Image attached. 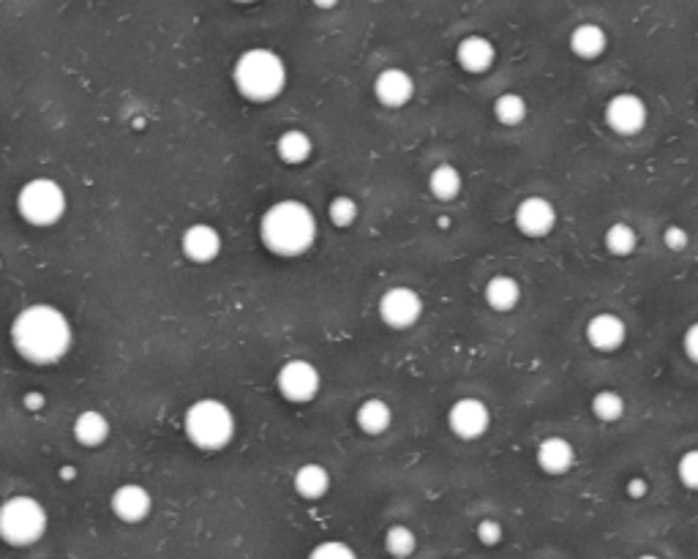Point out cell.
Returning <instances> with one entry per match:
<instances>
[{
    "label": "cell",
    "instance_id": "13",
    "mask_svg": "<svg viewBox=\"0 0 698 559\" xmlns=\"http://www.w3.org/2000/svg\"><path fill=\"white\" fill-rule=\"evenodd\" d=\"M628 339V325L614 311H600L587 322V341L592 350L617 352Z\"/></svg>",
    "mask_w": 698,
    "mask_h": 559
},
{
    "label": "cell",
    "instance_id": "19",
    "mask_svg": "<svg viewBox=\"0 0 698 559\" xmlns=\"http://www.w3.org/2000/svg\"><path fill=\"white\" fill-rule=\"evenodd\" d=\"M609 47V33L598 22H581L570 30V50L581 60L600 58Z\"/></svg>",
    "mask_w": 698,
    "mask_h": 559
},
{
    "label": "cell",
    "instance_id": "4",
    "mask_svg": "<svg viewBox=\"0 0 698 559\" xmlns=\"http://www.w3.org/2000/svg\"><path fill=\"white\" fill-rule=\"evenodd\" d=\"M50 527L47 508L36 497L14 494L0 502V540L11 549H30L36 546Z\"/></svg>",
    "mask_w": 698,
    "mask_h": 559
},
{
    "label": "cell",
    "instance_id": "36",
    "mask_svg": "<svg viewBox=\"0 0 698 559\" xmlns=\"http://www.w3.org/2000/svg\"><path fill=\"white\" fill-rule=\"evenodd\" d=\"M25 404H28L30 410H36V407H44V396H41V393H28V396H25Z\"/></svg>",
    "mask_w": 698,
    "mask_h": 559
},
{
    "label": "cell",
    "instance_id": "18",
    "mask_svg": "<svg viewBox=\"0 0 698 559\" xmlns=\"http://www.w3.org/2000/svg\"><path fill=\"white\" fill-rule=\"evenodd\" d=\"M110 418L99 410H82L77 418H74V426H71V434L74 440L80 442L82 448H99L104 442L110 440Z\"/></svg>",
    "mask_w": 698,
    "mask_h": 559
},
{
    "label": "cell",
    "instance_id": "39",
    "mask_svg": "<svg viewBox=\"0 0 698 559\" xmlns=\"http://www.w3.org/2000/svg\"><path fill=\"white\" fill-rule=\"evenodd\" d=\"M235 3H254V0H235Z\"/></svg>",
    "mask_w": 698,
    "mask_h": 559
},
{
    "label": "cell",
    "instance_id": "28",
    "mask_svg": "<svg viewBox=\"0 0 698 559\" xmlns=\"http://www.w3.org/2000/svg\"><path fill=\"white\" fill-rule=\"evenodd\" d=\"M418 549V538L415 532L404 527V524H393L388 532H385V551H388L393 559H407L412 551Z\"/></svg>",
    "mask_w": 698,
    "mask_h": 559
},
{
    "label": "cell",
    "instance_id": "15",
    "mask_svg": "<svg viewBox=\"0 0 698 559\" xmlns=\"http://www.w3.org/2000/svg\"><path fill=\"white\" fill-rule=\"evenodd\" d=\"M180 251L183 257L194 265H208L221 254V235L210 224H191L180 238Z\"/></svg>",
    "mask_w": 698,
    "mask_h": 559
},
{
    "label": "cell",
    "instance_id": "5",
    "mask_svg": "<svg viewBox=\"0 0 698 559\" xmlns=\"http://www.w3.org/2000/svg\"><path fill=\"white\" fill-rule=\"evenodd\" d=\"M183 431L194 448L213 453V450L227 448L235 437V415L224 401L200 399L186 410Z\"/></svg>",
    "mask_w": 698,
    "mask_h": 559
},
{
    "label": "cell",
    "instance_id": "16",
    "mask_svg": "<svg viewBox=\"0 0 698 559\" xmlns=\"http://www.w3.org/2000/svg\"><path fill=\"white\" fill-rule=\"evenodd\" d=\"M456 60H459V66L467 71V74H486V71L494 66V60H497V47H494V41L486 39V36L472 33V36H464V39L459 41Z\"/></svg>",
    "mask_w": 698,
    "mask_h": 559
},
{
    "label": "cell",
    "instance_id": "23",
    "mask_svg": "<svg viewBox=\"0 0 698 559\" xmlns=\"http://www.w3.org/2000/svg\"><path fill=\"white\" fill-rule=\"evenodd\" d=\"M276 153L284 164L290 167H298V164H306L314 153V142L303 129H287L276 140Z\"/></svg>",
    "mask_w": 698,
    "mask_h": 559
},
{
    "label": "cell",
    "instance_id": "1",
    "mask_svg": "<svg viewBox=\"0 0 698 559\" xmlns=\"http://www.w3.org/2000/svg\"><path fill=\"white\" fill-rule=\"evenodd\" d=\"M11 347L25 363L52 366L69 355L74 330L69 317L52 303H33L11 322Z\"/></svg>",
    "mask_w": 698,
    "mask_h": 559
},
{
    "label": "cell",
    "instance_id": "38",
    "mask_svg": "<svg viewBox=\"0 0 698 559\" xmlns=\"http://www.w3.org/2000/svg\"><path fill=\"white\" fill-rule=\"evenodd\" d=\"M636 559H660V557H658V554H639V557H636Z\"/></svg>",
    "mask_w": 698,
    "mask_h": 559
},
{
    "label": "cell",
    "instance_id": "37",
    "mask_svg": "<svg viewBox=\"0 0 698 559\" xmlns=\"http://www.w3.org/2000/svg\"><path fill=\"white\" fill-rule=\"evenodd\" d=\"M317 9H322V11H330V9H336L339 6V0H311Z\"/></svg>",
    "mask_w": 698,
    "mask_h": 559
},
{
    "label": "cell",
    "instance_id": "7",
    "mask_svg": "<svg viewBox=\"0 0 698 559\" xmlns=\"http://www.w3.org/2000/svg\"><path fill=\"white\" fill-rule=\"evenodd\" d=\"M276 385H279V393L292 404H306L311 401L322 388V377L317 366L311 360L292 358L287 360L284 366L276 374Z\"/></svg>",
    "mask_w": 698,
    "mask_h": 559
},
{
    "label": "cell",
    "instance_id": "3",
    "mask_svg": "<svg viewBox=\"0 0 698 559\" xmlns=\"http://www.w3.org/2000/svg\"><path fill=\"white\" fill-rule=\"evenodd\" d=\"M232 82L243 99L265 104V101L279 99L281 90L287 88V66H284L281 55H276L273 50L254 47L235 60Z\"/></svg>",
    "mask_w": 698,
    "mask_h": 559
},
{
    "label": "cell",
    "instance_id": "34",
    "mask_svg": "<svg viewBox=\"0 0 698 559\" xmlns=\"http://www.w3.org/2000/svg\"><path fill=\"white\" fill-rule=\"evenodd\" d=\"M682 347H685V355H688L690 363H696L698 360V325L693 322L688 330H685V341H682Z\"/></svg>",
    "mask_w": 698,
    "mask_h": 559
},
{
    "label": "cell",
    "instance_id": "25",
    "mask_svg": "<svg viewBox=\"0 0 698 559\" xmlns=\"http://www.w3.org/2000/svg\"><path fill=\"white\" fill-rule=\"evenodd\" d=\"M603 243H606V249L614 257H630L633 251L639 249V232L633 230L630 224H625V221H617V224H611L609 230H606Z\"/></svg>",
    "mask_w": 698,
    "mask_h": 559
},
{
    "label": "cell",
    "instance_id": "26",
    "mask_svg": "<svg viewBox=\"0 0 698 559\" xmlns=\"http://www.w3.org/2000/svg\"><path fill=\"white\" fill-rule=\"evenodd\" d=\"M527 101H524V96H519V93H502L497 101H494V118H497V123H502V126H521L524 120H527Z\"/></svg>",
    "mask_w": 698,
    "mask_h": 559
},
{
    "label": "cell",
    "instance_id": "29",
    "mask_svg": "<svg viewBox=\"0 0 698 559\" xmlns=\"http://www.w3.org/2000/svg\"><path fill=\"white\" fill-rule=\"evenodd\" d=\"M328 216L339 230H347L360 216L358 202H355V197H349V194H336L328 205Z\"/></svg>",
    "mask_w": 698,
    "mask_h": 559
},
{
    "label": "cell",
    "instance_id": "20",
    "mask_svg": "<svg viewBox=\"0 0 698 559\" xmlns=\"http://www.w3.org/2000/svg\"><path fill=\"white\" fill-rule=\"evenodd\" d=\"M483 298L494 311H513L521 303V284L519 279H513L508 273H499V276H491L483 287Z\"/></svg>",
    "mask_w": 698,
    "mask_h": 559
},
{
    "label": "cell",
    "instance_id": "10",
    "mask_svg": "<svg viewBox=\"0 0 698 559\" xmlns=\"http://www.w3.org/2000/svg\"><path fill=\"white\" fill-rule=\"evenodd\" d=\"M513 221H516V230L521 235H527V238H546L557 227V208L546 197L532 194V197H524L516 205Z\"/></svg>",
    "mask_w": 698,
    "mask_h": 559
},
{
    "label": "cell",
    "instance_id": "27",
    "mask_svg": "<svg viewBox=\"0 0 698 559\" xmlns=\"http://www.w3.org/2000/svg\"><path fill=\"white\" fill-rule=\"evenodd\" d=\"M592 412H595V418H600L603 423H617V420L625 415V399L619 396L617 390L603 388L592 396Z\"/></svg>",
    "mask_w": 698,
    "mask_h": 559
},
{
    "label": "cell",
    "instance_id": "11",
    "mask_svg": "<svg viewBox=\"0 0 698 559\" xmlns=\"http://www.w3.org/2000/svg\"><path fill=\"white\" fill-rule=\"evenodd\" d=\"M647 104L636 93H617L606 104V123L611 131H617L622 137H633L647 126Z\"/></svg>",
    "mask_w": 698,
    "mask_h": 559
},
{
    "label": "cell",
    "instance_id": "35",
    "mask_svg": "<svg viewBox=\"0 0 698 559\" xmlns=\"http://www.w3.org/2000/svg\"><path fill=\"white\" fill-rule=\"evenodd\" d=\"M647 480L644 478H630L628 480V494L633 497V500H641V497H647Z\"/></svg>",
    "mask_w": 698,
    "mask_h": 559
},
{
    "label": "cell",
    "instance_id": "6",
    "mask_svg": "<svg viewBox=\"0 0 698 559\" xmlns=\"http://www.w3.org/2000/svg\"><path fill=\"white\" fill-rule=\"evenodd\" d=\"M69 208V197L58 180L33 178L17 191V213L30 227H55Z\"/></svg>",
    "mask_w": 698,
    "mask_h": 559
},
{
    "label": "cell",
    "instance_id": "8",
    "mask_svg": "<svg viewBox=\"0 0 698 559\" xmlns=\"http://www.w3.org/2000/svg\"><path fill=\"white\" fill-rule=\"evenodd\" d=\"M379 320L390 330H407L423 317V298L412 287H390L377 303Z\"/></svg>",
    "mask_w": 698,
    "mask_h": 559
},
{
    "label": "cell",
    "instance_id": "31",
    "mask_svg": "<svg viewBox=\"0 0 698 559\" xmlns=\"http://www.w3.org/2000/svg\"><path fill=\"white\" fill-rule=\"evenodd\" d=\"M677 478L685 489H698V450H685L677 461Z\"/></svg>",
    "mask_w": 698,
    "mask_h": 559
},
{
    "label": "cell",
    "instance_id": "9",
    "mask_svg": "<svg viewBox=\"0 0 698 559\" xmlns=\"http://www.w3.org/2000/svg\"><path fill=\"white\" fill-rule=\"evenodd\" d=\"M491 426V410L480 399H459L450 404L448 429L459 440H478Z\"/></svg>",
    "mask_w": 698,
    "mask_h": 559
},
{
    "label": "cell",
    "instance_id": "30",
    "mask_svg": "<svg viewBox=\"0 0 698 559\" xmlns=\"http://www.w3.org/2000/svg\"><path fill=\"white\" fill-rule=\"evenodd\" d=\"M309 559H358V554L341 540H325L309 551Z\"/></svg>",
    "mask_w": 698,
    "mask_h": 559
},
{
    "label": "cell",
    "instance_id": "22",
    "mask_svg": "<svg viewBox=\"0 0 698 559\" xmlns=\"http://www.w3.org/2000/svg\"><path fill=\"white\" fill-rule=\"evenodd\" d=\"M355 423L363 434L369 437H379L390 429L393 423V410L385 399H366L355 412Z\"/></svg>",
    "mask_w": 698,
    "mask_h": 559
},
{
    "label": "cell",
    "instance_id": "2",
    "mask_svg": "<svg viewBox=\"0 0 698 559\" xmlns=\"http://www.w3.org/2000/svg\"><path fill=\"white\" fill-rule=\"evenodd\" d=\"M262 246L276 257H300L317 240V219L298 200L273 202L260 219Z\"/></svg>",
    "mask_w": 698,
    "mask_h": 559
},
{
    "label": "cell",
    "instance_id": "21",
    "mask_svg": "<svg viewBox=\"0 0 698 559\" xmlns=\"http://www.w3.org/2000/svg\"><path fill=\"white\" fill-rule=\"evenodd\" d=\"M292 489L300 500H322L330 491V472L322 464H303L292 475Z\"/></svg>",
    "mask_w": 698,
    "mask_h": 559
},
{
    "label": "cell",
    "instance_id": "24",
    "mask_svg": "<svg viewBox=\"0 0 698 559\" xmlns=\"http://www.w3.org/2000/svg\"><path fill=\"white\" fill-rule=\"evenodd\" d=\"M461 186H464V178H461V172L456 170L453 164H439V167L431 170V197H437V200H453V197H459L461 194Z\"/></svg>",
    "mask_w": 698,
    "mask_h": 559
},
{
    "label": "cell",
    "instance_id": "14",
    "mask_svg": "<svg viewBox=\"0 0 698 559\" xmlns=\"http://www.w3.org/2000/svg\"><path fill=\"white\" fill-rule=\"evenodd\" d=\"M374 96L382 107L401 110L415 96V80L404 69H382L374 80Z\"/></svg>",
    "mask_w": 698,
    "mask_h": 559
},
{
    "label": "cell",
    "instance_id": "12",
    "mask_svg": "<svg viewBox=\"0 0 698 559\" xmlns=\"http://www.w3.org/2000/svg\"><path fill=\"white\" fill-rule=\"evenodd\" d=\"M110 510L112 516L123 521V524H140V521L148 519L150 510H153V497L140 483H123V486L112 491Z\"/></svg>",
    "mask_w": 698,
    "mask_h": 559
},
{
    "label": "cell",
    "instance_id": "33",
    "mask_svg": "<svg viewBox=\"0 0 698 559\" xmlns=\"http://www.w3.org/2000/svg\"><path fill=\"white\" fill-rule=\"evenodd\" d=\"M475 532H478V540L483 546H497L502 540V524L497 519H483Z\"/></svg>",
    "mask_w": 698,
    "mask_h": 559
},
{
    "label": "cell",
    "instance_id": "32",
    "mask_svg": "<svg viewBox=\"0 0 698 559\" xmlns=\"http://www.w3.org/2000/svg\"><path fill=\"white\" fill-rule=\"evenodd\" d=\"M690 243V235L685 227H679V224H669L666 230H663V246L669 251H685Z\"/></svg>",
    "mask_w": 698,
    "mask_h": 559
},
{
    "label": "cell",
    "instance_id": "17",
    "mask_svg": "<svg viewBox=\"0 0 698 559\" xmlns=\"http://www.w3.org/2000/svg\"><path fill=\"white\" fill-rule=\"evenodd\" d=\"M535 461H538V467L546 472V475L559 478V475L573 470V464H576V448H573L565 437H546V440H540L538 450H535Z\"/></svg>",
    "mask_w": 698,
    "mask_h": 559
}]
</instances>
